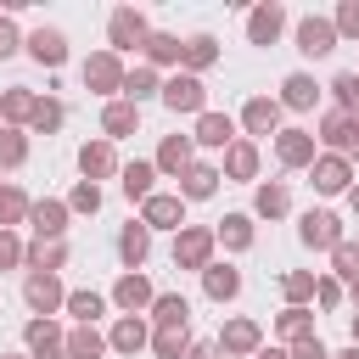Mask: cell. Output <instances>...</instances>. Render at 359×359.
Wrapping results in <instances>:
<instances>
[{"label": "cell", "instance_id": "1", "mask_svg": "<svg viewBox=\"0 0 359 359\" xmlns=\"http://www.w3.org/2000/svg\"><path fill=\"white\" fill-rule=\"evenodd\" d=\"M197 101H202L197 79H174V84H168V107H197Z\"/></svg>", "mask_w": 359, "mask_h": 359}, {"label": "cell", "instance_id": "2", "mask_svg": "<svg viewBox=\"0 0 359 359\" xmlns=\"http://www.w3.org/2000/svg\"><path fill=\"white\" fill-rule=\"evenodd\" d=\"M303 51H331V28L326 23H303Z\"/></svg>", "mask_w": 359, "mask_h": 359}, {"label": "cell", "instance_id": "3", "mask_svg": "<svg viewBox=\"0 0 359 359\" xmlns=\"http://www.w3.org/2000/svg\"><path fill=\"white\" fill-rule=\"evenodd\" d=\"M34 57L39 62H62V34H34Z\"/></svg>", "mask_w": 359, "mask_h": 359}, {"label": "cell", "instance_id": "4", "mask_svg": "<svg viewBox=\"0 0 359 359\" xmlns=\"http://www.w3.org/2000/svg\"><path fill=\"white\" fill-rule=\"evenodd\" d=\"M303 236H309V242H331V219H326V213H314V219L303 224Z\"/></svg>", "mask_w": 359, "mask_h": 359}, {"label": "cell", "instance_id": "5", "mask_svg": "<svg viewBox=\"0 0 359 359\" xmlns=\"http://www.w3.org/2000/svg\"><path fill=\"white\" fill-rule=\"evenodd\" d=\"M224 135H231V124H224V118H202V141H208V146H219Z\"/></svg>", "mask_w": 359, "mask_h": 359}, {"label": "cell", "instance_id": "6", "mask_svg": "<svg viewBox=\"0 0 359 359\" xmlns=\"http://www.w3.org/2000/svg\"><path fill=\"white\" fill-rule=\"evenodd\" d=\"M275 28H281V12H258V17H253V34H258V39H269Z\"/></svg>", "mask_w": 359, "mask_h": 359}, {"label": "cell", "instance_id": "7", "mask_svg": "<svg viewBox=\"0 0 359 359\" xmlns=\"http://www.w3.org/2000/svg\"><path fill=\"white\" fill-rule=\"evenodd\" d=\"M208 287H213L219 298H231V292H236V275H231V269H213V275H208Z\"/></svg>", "mask_w": 359, "mask_h": 359}, {"label": "cell", "instance_id": "8", "mask_svg": "<svg viewBox=\"0 0 359 359\" xmlns=\"http://www.w3.org/2000/svg\"><path fill=\"white\" fill-rule=\"evenodd\" d=\"M186 191H191V197H208V191H213V174H208V168H197V174L186 180Z\"/></svg>", "mask_w": 359, "mask_h": 359}, {"label": "cell", "instance_id": "9", "mask_svg": "<svg viewBox=\"0 0 359 359\" xmlns=\"http://www.w3.org/2000/svg\"><path fill=\"white\" fill-rule=\"evenodd\" d=\"M28 298H34L39 309H51V298H57V287H51V281H34V287H28Z\"/></svg>", "mask_w": 359, "mask_h": 359}, {"label": "cell", "instance_id": "10", "mask_svg": "<svg viewBox=\"0 0 359 359\" xmlns=\"http://www.w3.org/2000/svg\"><path fill=\"white\" fill-rule=\"evenodd\" d=\"M146 180H152V168H129V180H124L129 197H135V191H146Z\"/></svg>", "mask_w": 359, "mask_h": 359}, {"label": "cell", "instance_id": "11", "mask_svg": "<svg viewBox=\"0 0 359 359\" xmlns=\"http://www.w3.org/2000/svg\"><path fill=\"white\" fill-rule=\"evenodd\" d=\"M129 124H135V118H129V107H113V113H107V129H118V135H124Z\"/></svg>", "mask_w": 359, "mask_h": 359}, {"label": "cell", "instance_id": "12", "mask_svg": "<svg viewBox=\"0 0 359 359\" xmlns=\"http://www.w3.org/2000/svg\"><path fill=\"white\" fill-rule=\"evenodd\" d=\"M152 219H157V224H168V219H180V202H152Z\"/></svg>", "mask_w": 359, "mask_h": 359}, {"label": "cell", "instance_id": "13", "mask_svg": "<svg viewBox=\"0 0 359 359\" xmlns=\"http://www.w3.org/2000/svg\"><path fill=\"white\" fill-rule=\"evenodd\" d=\"M124 253H129V258H141V253H146V236H141V231H129V236H124Z\"/></svg>", "mask_w": 359, "mask_h": 359}, {"label": "cell", "instance_id": "14", "mask_svg": "<svg viewBox=\"0 0 359 359\" xmlns=\"http://www.w3.org/2000/svg\"><path fill=\"white\" fill-rule=\"evenodd\" d=\"M287 101H292V107H303V101H309V84H303V79H292V84H287Z\"/></svg>", "mask_w": 359, "mask_h": 359}, {"label": "cell", "instance_id": "15", "mask_svg": "<svg viewBox=\"0 0 359 359\" xmlns=\"http://www.w3.org/2000/svg\"><path fill=\"white\" fill-rule=\"evenodd\" d=\"M320 186H326V191H337V186H342V168H337V163H326V168H320Z\"/></svg>", "mask_w": 359, "mask_h": 359}, {"label": "cell", "instance_id": "16", "mask_svg": "<svg viewBox=\"0 0 359 359\" xmlns=\"http://www.w3.org/2000/svg\"><path fill=\"white\" fill-rule=\"evenodd\" d=\"M118 298H124V303H141V298H146V287H141V281H124V287H118Z\"/></svg>", "mask_w": 359, "mask_h": 359}, {"label": "cell", "instance_id": "17", "mask_svg": "<svg viewBox=\"0 0 359 359\" xmlns=\"http://www.w3.org/2000/svg\"><path fill=\"white\" fill-rule=\"evenodd\" d=\"M163 163H168V168H180V163H186V146L168 141V146H163Z\"/></svg>", "mask_w": 359, "mask_h": 359}, {"label": "cell", "instance_id": "18", "mask_svg": "<svg viewBox=\"0 0 359 359\" xmlns=\"http://www.w3.org/2000/svg\"><path fill=\"white\" fill-rule=\"evenodd\" d=\"M247 118H253V129H269V118H275V113H269V107H264V101H258V107H253V113H247Z\"/></svg>", "mask_w": 359, "mask_h": 359}, {"label": "cell", "instance_id": "19", "mask_svg": "<svg viewBox=\"0 0 359 359\" xmlns=\"http://www.w3.org/2000/svg\"><path fill=\"white\" fill-rule=\"evenodd\" d=\"M342 28H359V6H348V12H342Z\"/></svg>", "mask_w": 359, "mask_h": 359}, {"label": "cell", "instance_id": "20", "mask_svg": "<svg viewBox=\"0 0 359 359\" xmlns=\"http://www.w3.org/2000/svg\"><path fill=\"white\" fill-rule=\"evenodd\" d=\"M0 51H12V28L6 23H0Z\"/></svg>", "mask_w": 359, "mask_h": 359}, {"label": "cell", "instance_id": "21", "mask_svg": "<svg viewBox=\"0 0 359 359\" xmlns=\"http://www.w3.org/2000/svg\"><path fill=\"white\" fill-rule=\"evenodd\" d=\"M12 253H17V247H12V242H6V236H0V264H6V258H12Z\"/></svg>", "mask_w": 359, "mask_h": 359}]
</instances>
